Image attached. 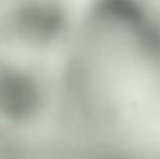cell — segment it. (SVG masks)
Here are the masks:
<instances>
[{
  "mask_svg": "<svg viewBox=\"0 0 160 159\" xmlns=\"http://www.w3.org/2000/svg\"><path fill=\"white\" fill-rule=\"evenodd\" d=\"M5 153H6V150H5V148L2 147V144H0V159H2V156H3Z\"/></svg>",
  "mask_w": 160,
  "mask_h": 159,
  "instance_id": "cell-4",
  "label": "cell"
},
{
  "mask_svg": "<svg viewBox=\"0 0 160 159\" xmlns=\"http://www.w3.org/2000/svg\"><path fill=\"white\" fill-rule=\"evenodd\" d=\"M81 159H160V19L143 0H87L67 140Z\"/></svg>",
  "mask_w": 160,
  "mask_h": 159,
  "instance_id": "cell-1",
  "label": "cell"
},
{
  "mask_svg": "<svg viewBox=\"0 0 160 159\" xmlns=\"http://www.w3.org/2000/svg\"><path fill=\"white\" fill-rule=\"evenodd\" d=\"M2 159H79L72 150L65 147H39L9 150Z\"/></svg>",
  "mask_w": 160,
  "mask_h": 159,
  "instance_id": "cell-3",
  "label": "cell"
},
{
  "mask_svg": "<svg viewBox=\"0 0 160 159\" xmlns=\"http://www.w3.org/2000/svg\"><path fill=\"white\" fill-rule=\"evenodd\" d=\"M82 6L0 0V144L6 151L65 144Z\"/></svg>",
  "mask_w": 160,
  "mask_h": 159,
  "instance_id": "cell-2",
  "label": "cell"
}]
</instances>
